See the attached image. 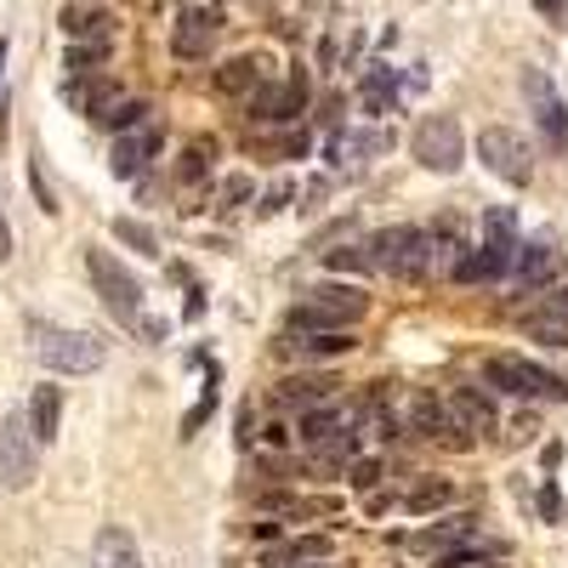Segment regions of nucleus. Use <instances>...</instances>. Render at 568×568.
<instances>
[{"instance_id":"f257e3e1","label":"nucleus","mask_w":568,"mask_h":568,"mask_svg":"<svg viewBox=\"0 0 568 568\" xmlns=\"http://www.w3.org/2000/svg\"><path fill=\"white\" fill-rule=\"evenodd\" d=\"M455 245L444 240L438 227H382L369 240V262L393 273V278H433V273H449L455 267Z\"/></svg>"},{"instance_id":"f03ea898","label":"nucleus","mask_w":568,"mask_h":568,"mask_svg":"<svg viewBox=\"0 0 568 568\" xmlns=\"http://www.w3.org/2000/svg\"><path fill=\"white\" fill-rule=\"evenodd\" d=\"M364 318H369V296L358 284H307L284 324L291 329H353Z\"/></svg>"},{"instance_id":"7ed1b4c3","label":"nucleus","mask_w":568,"mask_h":568,"mask_svg":"<svg viewBox=\"0 0 568 568\" xmlns=\"http://www.w3.org/2000/svg\"><path fill=\"white\" fill-rule=\"evenodd\" d=\"M29 347L45 369H58V375H91V369H103L109 347L98 336H85V329H58V324H29Z\"/></svg>"},{"instance_id":"20e7f679","label":"nucleus","mask_w":568,"mask_h":568,"mask_svg":"<svg viewBox=\"0 0 568 568\" xmlns=\"http://www.w3.org/2000/svg\"><path fill=\"white\" fill-rule=\"evenodd\" d=\"M409 154L420 171H433V176H455L466 165V136H460V120L455 114H426L409 136Z\"/></svg>"},{"instance_id":"39448f33","label":"nucleus","mask_w":568,"mask_h":568,"mask_svg":"<svg viewBox=\"0 0 568 568\" xmlns=\"http://www.w3.org/2000/svg\"><path fill=\"white\" fill-rule=\"evenodd\" d=\"M484 382L500 387V393H511V398H540V404H562V398H568L562 375H551V369H540V364H529V358H517V353L489 358V364H484Z\"/></svg>"},{"instance_id":"423d86ee","label":"nucleus","mask_w":568,"mask_h":568,"mask_svg":"<svg viewBox=\"0 0 568 568\" xmlns=\"http://www.w3.org/2000/svg\"><path fill=\"white\" fill-rule=\"evenodd\" d=\"M85 273H91V291L103 296V307H109L120 324H136V318H142V284H136L131 267H120V256H109V251L91 245V251H85Z\"/></svg>"},{"instance_id":"0eeeda50","label":"nucleus","mask_w":568,"mask_h":568,"mask_svg":"<svg viewBox=\"0 0 568 568\" xmlns=\"http://www.w3.org/2000/svg\"><path fill=\"white\" fill-rule=\"evenodd\" d=\"M478 160H484V171H495L506 187H529V176H535L529 142L517 136L511 125H484V131H478Z\"/></svg>"},{"instance_id":"6e6552de","label":"nucleus","mask_w":568,"mask_h":568,"mask_svg":"<svg viewBox=\"0 0 568 568\" xmlns=\"http://www.w3.org/2000/svg\"><path fill=\"white\" fill-rule=\"evenodd\" d=\"M34 471H40V444L29 433V415H7L0 420V484L29 489Z\"/></svg>"},{"instance_id":"1a4fd4ad","label":"nucleus","mask_w":568,"mask_h":568,"mask_svg":"<svg viewBox=\"0 0 568 568\" xmlns=\"http://www.w3.org/2000/svg\"><path fill=\"white\" fill-rule=\"evenodd\" d=\"M524 98H529V114H535V125H540V136H546V149L562 154V149H568V109H562L557 85H551V74H546L540 63L524 69Z\"/></svg>"},{"instance_id":"9d476101","label":"nucleus","mask_w":568,"mask_h":568,"mask_svg":"<svg viewBox=\"0 0 568 568\" xmlns=\"http://www.w3.org/2000/svg\"><path fill=\"white\" fill-rule=\"evenodd\" d=\"M307 109V74H291V80H262L251 98H245V114L262 120V125H284V120H302Z\"/></svg>"},{"instance_id":"9b49d317","label":"nucleus","mask_w":568,"mask_h":568,"mask_svg":"<svg viewBox=\"0 0 568 568\" xmlns=\"http://www.w3.org/2000/svg\"><path fill=\"white\" fill-rule=\"evenodd\" d=\"M517 324H524V336H535L546 347H568V284H546Z\"/></svg>"},{"instance_id":"f8f14e48","label":"nucleus","mask_w":568,"mask_h":568,"mask_svg":"<svg viewBox=\"0 0 568 568\" xmlns=\"http://www.w3.org/2000/svg\"><path fill=\"white\" fill-rule=\"evenodd\" d=\"M216 34H222V12H216V7H187V12L176 18V29H171V52H176L182 63H200V58H211Z\"/></svg>"},{"instance_id":"ddd939ff","label":"nucleus","mask_w":568,"mask_h":568,"mask_svg":"<svg viewBox=\"0 0 568 568\" xmlns=\"http://www.w3.org/2000/svg\"><path fill=\"white\" fill-rule=\"evenodd\" d=\"M409 426L420 438H433V444H449V449H471V438L455 426V415H449V404L438 398V393H415L409 398Z\"/></svg>"},{"instance_id":"4468645a","label":"nucleus","mask_w":568,"mask_h":568,"mask_svg":"<svg viewBox=\"0 0 568 568\" xmlns=\"http://www.w3.org/2000/svg\"><path fill=\"white\" fill-rule=\"evenodd\" d=\"M353 347H358L353 329H284V336H278V353L302 358V364H313V358H347Z\"/></svg>"},{"instance_id":"2eb2a0df","label":"nucleus","mask_w":568,"mask_h":568,"mask_svg":"<svg viewBox=\"0 0 568 568\" xmlns=\"http://www.w3.org/2000/svg\"><path fill=\"white\" fill-rule=\"evenodd\" d=\"M154 154H160V125H154V120H142V125H131V131L114 136L109 165H114V176H142Z\"/></svg>"},{"instance_id":"dca6fc26","label":"nucleus","mask_w":568,"mask_h":568,"mask_svg":"<svg viewBox=\"0 0 568 568\" xmlns=\"http://www.w3.org/2000/svg\"><path fill=\"white\" fill-rule=\"evenodd\" d=\"M444 404H449L455 426H460V433H466L471 444L489 438V433H495V420H500V415H495V398H489V393H478V387H455Z\"/></svg>"},{"instance_id":"f3484780","label":"nucleus","mask_w":568,"mask_h":568,"mask_svg":"<svg viewBox=\"0 0 568 568\" xmlns=\"http://www.w3.org/2000/svg\"><path fill=\"white\" fill-rule=\"evenodd\" d=\"M511 273L524 278V291H546V284L562 273V251H557L551 240H529V245H517Z\"/></svg>"},{"instance_id":"a211bd4d","label":"nucleus","mask_w":568,"mask_h":568,"mask_svg":"<svg viewBox=\"0 0 568 568\" xmlns=\"http://www.w3.org/2000/svg\"><path fill=\"white\" fill-rule=\"evenodd\" d=\"M336 398V382H329V375H284V382L273 387V404L278 409H318V404H329Z\"/></svg>"},{"instance_id":"6ab92c4d","label":"nucleus","mask_w":568,"mask_h":568,"mask_svg":"<svg viewBox=\"0 0 568 568\" xmlns=\"http://www.w3.org/2000/svg\"><path fill=\"white\" fill-rule=\"evenodd\" d=\"M506 273H511V256L506 251H489V245H466L455 256V267H449V278H460V284H495Z\"/></svg>"},{"instance_id":"aec40b11","label":"nucleus","mask_w":568,"mask_h":568,"mask_svg":"<svg viewBox=\"0 0 568 568\" xmlns=\"http://www.w3.org/2000/svg\"><path fill=\"white\" fill-rule=\"evenodd\" d=\"M63 103H69V109H80V114H91V120H103V114L120 103V85H114V80H103V74H91V80H69V85H63Z\"/></svg>"},{"instance_id":"412c9836","label":"nucleus","mask_w":568,"mask_h":568,"mask_svg":"<svg viewBox=\"0 0 568 568\" xmlns=\"http://www.w3.org/2000/svg\"><path fill=\"white\" fill-rule=\"evenodd\" d=\"M58 420H63V387H34V398H29V433H34V444H52Z\"/></svg>"},{"instance_id":"4be33fe9","label":"nucleus","mask_w":568,"mask_h":568,"mask_svg":"<svg viewBox=\"0 0 568 568\" xmlns=\"http://www.w3.org/2000/svg\"><path fill=\"white\" fill-rule=\"evenodd\" d=\"M91 568H142V551L131 540V529H103L91 546Z\"/></svg>"},{"instance_id":"5701e85b","label":"nucleus","mask_w":568,"mask_h":568,"mask_svg":"<svg viewBox=\"0 0 568 568\" xmlns=\"http://www.w3.org/2000/svg\"><path fill=\"white\" fill-rule=\"evenodd\" d=\"M262 80H267V63L251 58V52H245V58H227V63L216 69V85L227 91V98H251Z\"/></svg>"},{"instance_id":"b1692460","label":"nucleus","mask_w":568,"mask_h":568,"mask_svg":"<svg viewBox=\"0 0 568 568\" xmlns=\"http://www.w3.org/2000/svg\"><path fill=\"white\" fill-rule=\"evenodd\" d=\"M63 34L69 40H114V18L103 7H63Z\"/></svg>"},{"instance_id":"393cba45","label":"nucleus","mask_w":568,"mask_h":568,"mask_svg":"<svg viewBox=\"0 0 568 568\" xmlns=\"http://www.w3.org/2000/svg\"><path fill=\"white\" fill-rule=\"evenodd\" d=\"M466 540H478V535H471V517H466V511H460V517H444V524H433V529L415 535V546L433 551V557H438V551H455V546H466Z\"/></svg>"},{"instance_id":"a878e982","label":"nucleus","mask_w":568,"mask_h":568,"mask_svg":"<svg viewBox=\"0 0 568 568\" xmlns=\"http://www.w3.org/2000/svg\"><path fill=\"white\" fill-rule=\"evenodd\" d=\"M103 63H109V40H69V58H63L69 80H91V74H103Z\"/></svg>"},{"instance_id":"bb28decb","label":"nucleus","mask_w":568,"mask_h":568,"mask_svg":"<svg viewBox=\"0 0 568 568\" xmlns=\"http://www.w3.org/2000/svg\"><path fill=\"white\" fill-rule=\"evenodd\" d=\"M291 562H329V535H302L291 546L267 551V568H291Z\"/></svg>"},{"instance_id":"cd10ccee","label":"nucleus","mask_w":568,"mask_h":568,"mask_svg":"<svg viewBox=\"0 0 568 568\" xmlns=\"http://www.w3.org/2000/svg\"><path fill=\"white\" fill-rule=\"evenodd\" d=\"M449 500H455V489H449L444 478H420V484H415L398 506H404V511H415V517H433V511H444Z\"/></svg>"},{"instance_id":"c85d7f7f","label":"nucleus","mask_w":568,"mask_h":568,"mask_svg":"<svg viewBox=\"0 0 568 568\" xmlns=\"http://www.w3.org/2000/svg\"><path fill=\"white\" fill-rule=\"evenodd\" d=\"M393 98H398V74H393V69H369V74H364V109L382 114Z\"/></svg>"},{"instance_id":"c756f323","label":"nucleus","mask_w":568,"mask_h":568,"mask_svg":"<svg viewBox=\"0 0 568 568\" xmlns=\"http://www.w3.org/2000/svg\"><path fill=\"white\" fill-rule=\"evenodd\" d=\"M114 240H120V245H131L136 256H160L154 227H142V222H131V216H114Z\"/></svg>"},{"instance_id":"7c9ffc66","label":"nucleus","mask_w":568,"mask_h":568,"mask_svg":"<svg viewBox=\"0 0 568 568\" xmlns=\"http://www.w3.org/2000/svg\"><path fill=\"white\" fill-rule=\"evenodd\" d=\"M484 245H489V251L517 256V227H511V211H489V216H484Z\"/></svg>"},{"instance_id":"2f4dec72","label":"nucleus","mask_w":568,"mask_h":568,"mask_svg":"<svg viewBox=\"0 0 568 568\" xmlns=\"http://www.w3.org/2000/svg\"><path fill=\"white\" fill-rule=\"evenodd\" d=\"M211 160H216V142H194L176 165V182H205L211 176Z\"/></svg>"},{"instance_id":"473e14b6","label":"nucleus","mask_w":568,"mask_h":568,"mask_svg":"<svg viewBox=\"0 0 568 568\" xmlns=\"http://www.w3.org/2000/svg\"><path fill=\"white\" fill-rule=\"evenodd\" d=\"M489 557H495V546L466 540V546H455V551H438V557H433V568H478V562H489Z\"/></svg>"},{"instance_id":"72a5a7b5","label":"nucleus","mask_w":568,"mask_h":568,"mask_svg":"<svg viewBox=\"0 0 568 568\" xmlns=\"http://www.w3.org/2000/svg\"><path fill=\"white\" fill-rule=\"evenodd\" d=\"M142 120H149V109H142V103H131V98H120L98 125H109V131H131V125H142Z\"/></svg>"},{"instance_id":"f704fd0d","label":"nucleus","mask_w":568,"mask_h":568,"mask_svg":"<svg viewBox=\"0 0 568 568\" xmlns=\"http://www.w3.org/2000/svg\"><path fill=\"white\" fill-rule=\"evenodd\" d=\"M324 262H329V273H369V267H375V262H369V251H353V245L329 251Z\"/></svg>"},{"instance_id":"c9c22d12","label":"nucleus","mask_w":568,"mask_h":568,"mask_svg":"<svg viewBox=\"0 0 568 568\" xmlns=\"http://www.w3.org/2000/svg\"><path fill=\"white\" fill-rule=\"evenodd\" d=\"M347 484H353V489H375V484H382V460L353 455V460H347Z\"/></svg>"},{"instance_id":"e433bc0d","label":"nucleus","mask_w":568,"mask_h":568,"mask_svg":"<svg viewBox=\"0 0 568 568\" xmlns=\"http://www.w3.org/2000/svg\"><path fill=\"white\" fill-rule=\"evenodd\" d=\"M29 182H34V200H40V211H45V216H58V194H52V182H45L40 160H29Z\"/></svg>"},{"instance_id":"4c0bfd02","label":"nucleus","mask_w":568,"mask_h":568,"mask_svg":"<svg viewBox=\"0 0 568 568\" xmlns=\"http://www.w3.org/2000/svg\"><path fill=\"white\" fill-rule=\"evenodd\" d=\"M256 478L284 484V478H296V466H291V460H278V455H256Z\"/></svg>"},{"instance_id":"58836bf2","label":"nucleus","mask_w":568,"mask_h":568,"mask_svg":"<svg viewBox=\"0 0 568 568\" xmlns=\"http://www.w3.org/2000/svg\"><path fill=\"white\" fill-rule=\"evenodd\" d=\"M251 187H256L251 176H227V182H222V205H240V200H251Z\"/></svg>"},{"instance_id":"ea45409f","label":"nucleus","mask_w":568,"mask_h":568,"mask_svg":"<svg viewBox=\"0 0 568 568\" xmlns=\"http://www.w3.org/2000/svg\"><path fill=\"white\" fill-rule=\"evenodd\" d=\"M296 433H291V426H284V420H273V426H262V444L267 449H284V444H291Z\"/></svg>"},{"instance_id":"a19ab883","label":"nucleus","mask_w":568,"mask_h":568,"mask_svg":"<svg viewBox=\"0 0 568 568\" xmlns=\"http://www.w3.org/2000/svg\"><path fill=\"white\" fill-rule=\"evenodd\" d=\"M284 200H291V187H273V194L256 205V216H273V211H284Z\"/></svg>"},{"instance_id":"79ce46f5","label":"nucleus","mask_w":568,"mask_h":568,"mask_svg":"<svg viewBox=\"0 0 568 568\" xmlns=\"http://www.w3.org/2000/svg\"><path fill=\"white\" fill-rule=\"evenodd\" d=\"M540 517H557V489H551V484L540 489Z\"/></svg>"},{"instance_id":"37998d69","label":"nucleus","mask_w":568,"mask_h":568,"mask_svg":"<svg viewBox=\"0 0 568 568\" xmlns=\"http://www.w3.org/2000/svg\"><path fill=\"white\" fill-rule=\"evenodd\" d=\"M535 7H540L551 23H562V18H568V12H562V0H535Z\"/></svg>"},{"instance_id":"c03bdc74","label":"nucleus","mask_w":568,"mask_h":568,"mask_svg":"<svg viewBox=\"0 0 568 568\" xmlns=\"http://www.w3.org/2000/svg\"><path fill=\"white\" fill-rule=\"evenodd\" d=\"M7 58H12V45H7V40H0V74H7Z\"/></svg>"},{"instance_id":"a18cd8bd","label":"nucleus","mask_w":568,"mask_h":568,"mask_svg":"<svg viewBox=\"0 0 568 568\" xmlns=\"http://www.w3.org/2000/svg\"><path fill=\"white\" fill-rule=\"evenodd\" d=\"M291 568H336V562H291Z\"/></svg>"},{"instance_id":"49530a36","label":"nucleus","mask_w":568,"mask_h":568,"mask_svg":"<svg viewBox=\"0 0 568 568\" xmlns=\"http://www.w3.org/2000/svg\"><path fill=\"white\" fill-rule=\"evenodd\" d=\"M478 568H495V562H478Z\"/></svg>"},{"instance_id":"de8ad7c7","label":"nucleus","mask_w":568,"mask_h":568,"mask_svg":"<svg viewBox=\"0 0 568 568\" xmlns=\"http://www.w3.org/2000/svg\"><path fill=\"white\" fill-rule=\"evenodd\" d=\"M211 7H216V0H211Z\"/></svg>"}]
</instances>
